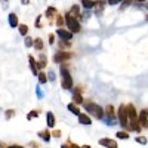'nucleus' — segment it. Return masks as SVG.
<instances>
[{"mask_svg":"<svg viewBox=\"0 0 148 148\" xmlns=\"http://www.w3.org/2000/svg\"><path fill=\"white\" fill-rule=\"evenodd\" d=\"M46 119H47V126L49 127H53L55 126V116H53V113L49 111V113L46 114Z\"/></svg>","mask_w":148,"mask_h":148,"instance_id":"nucleus-11","label":"nucleus"},{"mask_svg":"<svg viewBox=\"0 0 148 148\" xmlns=\"http://www.w3.org/2000/svg\"><path fill=\"white\" fill-rule=\"evenodd\" d=\"M39 136H40L45 142H49V141H51V133L46 132V130H42V132L39 133Z\"/></svg>","mask_w":148,"mask_h":148,"instance_id":"nucleus-13","label":"nucleus"},{"mask_svg":"<svg viewBox=\"0 0 148 148\" xmlns=\"http://www.w3.org/2000/svg\"><path fill=\"white\" fill-rule=\"evenodd\" d=\"M37 76H39V82H40L42 84H45V83L47 82V77H46V74H45V73H39Z\"/></svg>","mask_w":148,"mask_h":148,"instance_id":"nucleus-19","label":"nucleus"},{"mask_svg":"<svg viewBox=\"0 0 148 148\" xmlns=\"http://www.w3.org/2000/svg\"><path fill=\"white\" fill-rule=\"evenodd\" d=\"M68 110L71 111L73 114H76V116H80V110L74 105V104H68Z\"/></svg>","mask_w":148,"mask_h":148,"instance_id":"nucleus-15","label":"nucleus"},{"mask_svg":"<svg viewBox=\"0 0 148 148\" xmlns=\"http://www.w3.org/2000/svg\"><path fill=\"white\" fill-rule=\"evenodd\" d=\"M37 95H39V96H40V98H42V96H43V92H42V90H40V88H37Z\"/></svg>","mask_w":148,"mask_h":148,"instance_id":"nucleus-30","label":"nucleus"},{"mask_svg":"<svg viewBox=\"0 0 148 148\" xmlns=\"http://www.w3.org/2000/svg\"><path fill=\"white\" fill-rule=\"evenodd\" d=\"M19 33H21L22 36H27V33H28V27H27V25H19Z\"/></svg>","mask_w":148,"mask_h":148,"instance_id":"nucleus-21","label":"nucleus"},{"mask_svg":"<svg viewBox=\"0 0 148 148\" xmlns=\"http://www.w3.org/2000/svg\"><path fill=\"white\" fill-rule=\"evenodd\" d=\"M61 77H62V88L64 89H71L73 86V79L70 76V71L67 68L61 67Z\"/></svg>","mask_w":148,"mask_h":148,"instance_id":"nucleus-3","label":"nucleus"},{"mask_svg":"<svg viewBox=\"0 0 148 148\" xmlns=\"http://www.w3.org/2000/svg\"><path fill=\"white\" fill-rule=\"evenodd\" d=\"M84 107H86V110H88L92 116H95L96 119H102V117H104V110H102L99 105H96V104H93V102H86Z\"/></svg>","mask_w":148,"mask_h":148,"instance_id":"nucleus-1","label":"nucleus"},{"mask_svg":"<svg viewBox=\"0 0 148 148\" xmlns=\"http://www.w3.org/2000/svg\"><path fill=\"white\" fill-rule=\"evenodd\" d=\"M119 119H120V125L123 127L129 126V117H127V108H126V105H120V108H119Z\"/></svg>","mask_w":148,"mask_h":148,"instance_id":"nucleus-4","label":"nucleus"},{"mask_svg":"<svg viewBox=\"0 0 148 148\" xmlns=\"http://www.w3.org/2000/svg\"><path fill=\"white\" fill-rule=\"evenodd\" d=\"M37 116H39V111H31V113L27 116V119L31 120V119H34V117H37Z\"/></svg>","mask_w":148,"mask_h":148,"instance_id":"nucleus-22","label":"nucleus"},{"mask_svg":"<svg viewBox=\"0 0 148 148\" xmlns=\"http://www.w3.org/2000/svg\"><path fill=\"white\" fill-rule=\"evenodd\" d=\"M82 148H90L89 145H84V147H82Z\"/></svg>","mask_w":148,"mask_h":148,"instance_id":"nucleus-39","label":"nucleus"},{"mask_svg":"<svg viewBox=\"0 0 148 148\" xmlns=\"http://www.w3.org/2000/svg\"><path fill=\"white\" fill-rule=\"evenodd\" d=\"M121 0H108V3L110 5H117V3H120Z\"/></svg>","mask_w":148,"mask_h":148,"instance_id":"nucleus-27","label":"nucleus"},{"mask_svg":"<svg viewBox=\"0 0 148 148\" xmlns=\"http://www.w3.org/2000/svg\"><path fill=\"white\" fill-rule=\"evenodd\" d=\"M46 14H47V16H49V18H51V16H52V14H55V9H53V8H49Z\"/></svg>","mask_w":148,"mask_h":148,"instance_id":"nucleus-24","label":"nucleus"},{"mask_svg":"<svg viewBox=\"0 0 148 148\" xmlns=\"http://www.w3.org/2000/svg\"><path fill=\"white\" fill-rule=\"evenodd\" d=\"M116 136H117L119 139H127V138H129V133H126V132H117Z\"/></svg>","mask_w":148,"mask_h":148,"instance_id":"nucleus-20","label":"nucleus"},{"mask_svg":"<svg viewBox=\"0 0 148 148\" xmlns=\"http://www.w3.org/2000/svg\"><path fill=\"white\" fill-rule=\"evenodd\" d=\"M65 22H67V25H68V28H70L71 33H79L80 31V24H79V21L74 18L73 15L68 14L65 16Z\"/></svg>","mask_w":148,"mask_h":148,"instance_id":"nucleus-2","label":"nucleus"},{"mask_svg":"<svg viewBox=\"0 0 148 148\" xmlns=\"http://www.w3.org/2000/svg\"><path fill=\"white\" fill-rule=\"evenodd\" d=\"M6 116H8V117H12V116H14V111H8Z\"/></svg>","mask_w":148,"mask_h":148,"instance_id":"nucleus-33","label":"nucleus"},{"mask_svg":"<svg viewBox=\"0 0 148 148\" xmlns=\"http://www.w3.org/2000/svg\"><path fill=\"white\" fill-rule=\"evenodd\" d=\"M56 22H58V25H61V24H62V22H64V19H62V16H58V21H56Z\"/></svg>","mask_w":148,"mask_h":148,"instance_id":"nucleus-29","label":"nucleus"},{"mask_svg":"<svg viewBox=\"0 0 148 148\" xmlns=\"http://www.w3.org/2000/svg\"><path fill=\"white\" fill-rule=\"evenodd\" d=\"M82 3L86 9H90V8L95 6V2H92V0H82Z\"/></svg>","mask_w":148,"mask_h":148,"instance_id":"nucleus-17","label":"nucleus"},{"mask_svg":"<svg viewBox=\"0 0 148 148\" xmlns=\"http://www.w3.org/2000/svg\"><path fill=\"white\" fill-rule=\"evenodd\" d=\"M74 101H76L77 104H82L83 102V98H82V95H80V90L77 89L76 92H74Z\"/></svg>","mask_w":148,"mask_h":148,"instance_id":"nucleus-16","label":"nucleus"},{"mask_svg":"<svg viewBox=\"0 0 148 148\" xmlns=\"http://www.w3.org/2000/svg\"><path fill=\"white\" fill-rule=\"evenodd\" d=\"M49 79H51V82H52V80L55 79V76H53V73H52V71H51V73H49Z\"/></svg>","mask_w":148,"mask_h":148,"instance_id":"nucleus-32","label":"nucleus"},{"mask_svg":"<svg viewBox=\"0 0 148 148\" xmlns=\"http://www.w3.org/2000/svg\"><path fill=\"white\" fill-rule=\"evenodd\" d=\"M99 145H102V147H105V148H117L116 141L110 139V138H102V139H99Z\"/></svg>","mask_w":148,"mask_h":148,"instance_id":"nucleus-6","label":"nucleus"},{"mask_svg":"<svg viewBox=\"0 0 148 148\" xmlns=\"http://www.w3.org/2000/svg\"><path fill=\"white\" fill-rule=\"evenodd\" d=\"M21 2H22V5H28L30 0H21Z\"/></svg>","mask_w":148,"mask_h":148,"instance_id":"nucleus-35","label":"nucleus"},{"mask_svg":"<svg viewBox=\"0 0 148 148\" xmlns=\"http://www.w3.org/2000/svg\"><path fill=\"white\" fill-rule=\"evenodd\" d=\"M9 24H10V27H18V16L15 14H10L9 15Z\"/></svg>","mask_w":148,"mask_h":148,"instance_id":"nucleus-12","label":"nucleus"},{"mask_svg":"<svg viewBox=\"0 0 148 148\" xmlns=\"http://www.w3.org/2000/svg\"><path fill=\"white\" fill-rule=\"evenodd\" d=\"M71 148H80V147H77V145H71Z\"/></svg>","mask_w":148,"mask_h":148,"instance_id":"nucleus-38","label":"nucleus"},{"mask_svg":"<svg viewBox=\"0 0 148 148\" xmlns=\"http://www.w3.org/2000/svg\"><path fill=\"white\" fill-rule=\"evenodd\" d=\"M59 133H61V132H58V130H56V132H53V136H56V138H58V136H59Z\"/></svg>","mask_w":148,"mask_h":148,"instance_id":"nucleus-37","label":"nucleus"},{"mask_svg":"<svg viewBox=\"0 0 148 148\" xmlns=\"http://www.w3.org/2000/svg\"><path fill=\"white\" fill-rule=\"evenodd\" d=\"M147 8H148V5H147Z\"/></svg>","mask_w":148,"mask_h":148,"instance_id":"nucleus-40","label":"nucleus"},{"mask_svg":"<svg viewBox=\"0 0 148 148\" xmlns=\"http://www.w3.org/2000/svg\"><path fill=\"white\" fill-rule=\"evenodd\" d=\"M53 42H55V40H53V36L51 34V36H49V43H51V45H52Z\"/></svg>","mask_w":148,"mask_h":148,"instance_id":"nucleus-31","label":"nucleus"},{"mask_svg":"<svg viewBox=\"0 0 148 148\" xmlns=\"http://www.w3.org/2000/svg\"><path fill=\"white\" fill-rule=\"evenodd\" d=\"M138 121H139V125L142 126V127H148V113L144 110L142 113L139 114V117H138Z\"/></svg>","mask_w":148,"mask_h":148,"instance_id":"nucleus-9","label":"nucleus"},{"mask_svg":"<svg viewBox=\"0 0 148 148\" xmlns=\"http://www.w3.org/2000/svg\"><path fill=\"white\" fill-rule=\"evenodd\" d=\"M71 53L70 52H58V53H55V56H53V61L55 62H62V61H68V59H71Z\"/></svg>","mask_w":148,"mask_h":148,"instance_id":"nucleus-5","label":"nucleus"},{"mask_svg":"<svg viewBox=\"0 0 148 148\" xmlns=\"http://www.w3.org/2000/svg\"><path fill=\"white\" fill-rule=\"evenodd\" d=\"M79 121L82 123V125H92V120H90V117L89 116H86V114H82L80 113V116H79Z\"/></svg>","mask_w":148,"mask_h":148,"instance_id":"nucleus-10","label":"nucleus"},{"mask_svg":"<svg viewBox=\"0 0 148 148\" xmlns=\"http://www.w3.org/2000/svg\"><path fill=\"white\" fill-rule=\"evenodd\" d=\"M33 45V40L30 39V37H27V39H25V46H31Z\"/></svg>","mask_w":148,"mask_h":148,"instance_id":"nucleus-26","label":"nucleus"},{"mask_svg":"<svg viewBox=\"0 0 148 148\" xmlns=\"http://www.w3.org/2000/svg\"><path fill=\"white\" fill-rule=\"evenodd\" d=\"M61 148H71V145H70V144H64V145L61 147Z\"/></svg>","mask_w":148,"mask_h":148,"instance_id":"nucleus-34","label":"nucleus"},{"mask_svg":"<svg viewBox=\"0 0 148 148\" xmlns=\"http://www.w3.org/2000/svg\"><path fill=\"white\" fill-rule=\"evenodd\" d=\"M136 142H139V144H147L148 139H147L145 136H138V138H136Z\"/></svg>","mask_w":148,"mask_h":148,"instance_id":"nucleus-23","label":"nucleus"},{"mask_svg":"<svg viewBox=\"0 0 148 148\" xmlns=\"http://www.w3.org/2000/svg\"><path fill=\"white\" fill-rule=\"evenodd\" d=\"M33 45H34L36 49H39V51H42V49H43V42H42L40 39H36V42H34Z\"/></svg>","mask_w":148,"mask_h":148,"instance_id":"nucleus-18","label":"nucleus"},{"mask_svg":"<svg viewBox=\"0 0 148 148\" xmlns=\"http://www.w3.org/2000/svg\"><path fill=\"white\" fill-rule=\"evenodd\" d=\"M28 59H30V67H31L33 74H34V76H37V74H39V71H37V67H36V61H34V58H33V56H30Z\"/></svg>","mask_w":148,"mask_h":148,"instance_id":"nucleus-14","label":"nucleus"},{"mask_svg":"<svg viewBox=\"0 0 148 148\" xmlns=\"http://www.w3.org/2000/svg\"><path fill=\"white\" fill-rule=\"evenodd\" d=\"M107 116H108V125H113V123H114V120H116V113H114V108L113 107H111V105H108L107 107Z\"/></svg>","mask_w":148,"mask_h":148,"instance_id":"nucleus-8","label":"nucleus"},{"mask_svg":"<svg viewBox=\"0 0 148 148\" xmlns=\"http://www.w3.org/2000/svg\"><path fill=\"white\" fill-rule=\"evenodd\" d=\"M37 65H39V68H45V67H46V61H45V59L40 61V62H37Z\"/></svg>","mask_w":148,"mask_h":148,"instance_id":"nucleus-25","label":"nucleus"},{"mask_svg":"<svg viewBox=\"0 0 148 148\" xmlns=\"http://www.w3.org/2000/svg\"><path fill=\"white\" fill-rule=\"evenodd\" d=\"M71 12H73V14H79V8H77V6H73Z\"/></svg>","mask_w":148,"mask_h":148,"instance_id":"nucleus-28","label":"nucleus"},{"mask_svg":"<svg viewBox=\"0 0 148 148\" xmlns=\"http://www.w3.org/2000/svg\"><path fill=\"white\" fill-rule=\"evenodd\" d=\"M9 148H24V147H19V145H10Z\"/></svg>","mask_w":148,"mask_h":148,"instance_id":"nucleus-36","label":"nucleus"},{"mask_svg":"<svg viewBox=\"0 0 148 148\" xmlns=\"http://www.w3.org/2000/svg\"><path fill=\"white\" fill-rule=\"evenodd\" d=\"M56 34H58L62 40H65V42H70V40L73 39V33H71V31H65V30H62V28H59V30L56 31Z\"/></svg>","mask_w":148,"mask_h":148,"instance_id":"nucleus-7","label":"nucleus"}]
</instances>
